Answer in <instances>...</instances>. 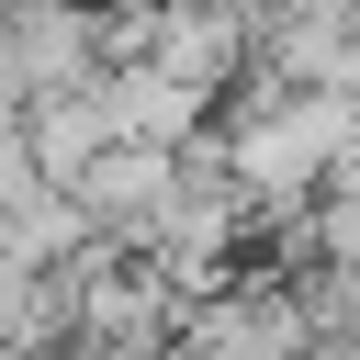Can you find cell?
<instances>
[{
    "mask_svg": "<svg viewBox=\"0 0 360 360\" xmlns=\"http://www.w3.org/2000/svg\"><path fill=\"white\" fill-rule=\"evenodd\" d=\"M34 360H124V349H101V338H56V349H34Z\"/></svg>",
    "mask_w": 360,
    "mask_h": 360,
    "instance_id": "3957f363",
    "label": "cell"
},
{
    "mask_svg": "<svg viewBox=\"0 0 360 360\" xmlns=\"http://www.w3.org/2000/svg\"><path fill=\"white\" fill-rule=\"evenodd\" d=\"M68 281H79V326L68 338H101L124 360H158L180 338V281L146 259V248H112V236H79L68 248Z\"/></svg>",
    "mask_w": 360,
    "mask_h": 360,
    "instance_id": "6da1fadb",
    "label": "cell"
},
{
    "mask_svg": "<svg viewBox=\"0 0 360 360\" xmlns=\"http://www.w3.org/2000/svg\"><path fill=\"white\" fill-rule=\"evenodd\" d=\"M169 191H180V146H158V135H101V146H90V169L68 180L79 225H90V236H112V248H146V236H158V214H169Z\"/></svg>",
    "mask_w": 360,
    "mask_h": 360,
    "instance_id": "7a4b0ae2",
    "label": "cell"
}]
</instances>
